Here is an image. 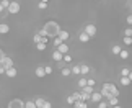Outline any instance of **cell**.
<instances>
[{"mask_svg": "<svg viewBox=\"0 0 132 108\" xmlns=\"http://www.w3.org/2000/svg\"><path fill=\"white\" fill-rule=\"evenodd\" d=\"M8 33H10V25L0 23V34H8Z\"/></svg>", "mask_w": 132, "mask_h": 108, "instance_id": "11", "label": "cell"}, {"mask_svg": "<svg viewBox=\"0 0 132 108\" xmlns=\"http://www.w3.org/2000/svg\"><path fill=\"white\" fill-rule=\"evenodd\" d=\"M46 48H47V44H43V43H38L36 44V49L41 51V53H43V51H46Z\"/></svg>", "mask_w": 132, "mask_h": 108, "instance_id": "28", "label": "cell"}, {"mask_svg": "<svg viewBox=\"0 0 132 108\" xmlns=\"http://www.w3.org/2000/svg\"><path fill=\"white\" fill-rule=\"evenodd\" d=\"M121 51H122V46H119V44H116V46H113V48H111V53L116 54V56H119Z\"/></svg>", "mask_w": 132, "mask_h": 108, "instance_id": "18", "label": "cell"}, {"mask_svg": "<svg viewBox=\"0 0 132 108\" xmlns=\"http://www.w3.org/2000/svg\"><path fill=\"white\" fill-rule=\"evenodd\" d=\"M83 33H87V34L90 36V39H91V38H93V36H96V26H95L93 23H88L87 26H85Z\"/></svg>", "mask_w": 132, "mask_h": 108, "instance_id": "5", "label": "cell"}, {"mask_svg": "<svg viewBox=\"0 0 132 108\" xmlns=\"http://www.w3.org/2000/svg\"><path fill=\"white\" fill-rule=\"evenodd\" d=\"M34 75L38 77V79H43V77H46V74H44V67H36V70H34Z\"/></svg>", "mask_w": 132, "mask_h": 108, "instance_id": "12", "label": "cell"}, {"mask_svg": "<svg viewBox=\"0 0 132 108\" xmlns=\"http://www.w3.org/2000/svg\"><path fill=\"white\" fill-rule=\"evenodd\" d=\"M87 85H90V87H95V79H87Z\"/></svg>", "mask_w": 132, "mask_h": 108, "instance_id": "38", "label": "cell"}, {"mask_svg": "<svg viewBox=\"0 0 132 108\" xmlns=\"http://www.w3.org/2000/svg\"><path fill=\"white\" fill-rule=\"evenodd\" d=\"M122 43H124V46H132V39L130 38H124Z\"/></svg>", "mask_w": 132, "mask_h": 108, "instance_id": "36", "label": "cell"}, {"mask_svg": "<svg viewBox=\"0 0 132 108\" xmlns=\"http://www.w3.org/2000/svg\"><path fill=\"white\" fill-rule=\"evenodd\" d=\"M16 74H18L16 67H12V69L5 70V75H7V77H10V79H15V77H16Z\"/></svg>", "mask_w": 132, "mask_h": 108, "instance_id": "10", "label": "cell"}, {"mask_svg": "<svg viewBox=\"0 0 132 108\" xmlns=\"http://www.w3.org/2000/svg\"><path fill=\"white\" fill-rule=\"evenodd\" d=\"M90 102H91V103H96V105H98L100 102H103V97H101L100 92H93V93H91V97H90Z\"/></svg>", "mask_w": 132, "mask_h": 108, "instance_id": "7", "label": "cell"}, {"mask_svg": "<svg viewBox=\"0 0 132 108\" xmlns=\"http://www.w3.org/2000/svg\"><path fill=\"white\" fill-rule=\"evenodd\" d=\"M3 56H5V54H3V51H2V49H0V59H2V57H3Z\"/></svg>", "mask_w": 132, "mask_h": 108, "instance_id": "44", "label": "cell"}, {"mask_svg": "<svg viewBox=\"0 0 132 108\" xmlns=\"http://www.w3.org/2000/svg\"><path fill=\"white\" fill-rule=\"evenodd\" d=\"M43 31L46 33V36H47L49 39H54V38H57V36H59L60 26H59V23H55V21H47V23L44 25Z\"/></svg>", "mask_w": 132, "mask_h": 108, "instance_id": "2", "label": "cell"}, {"mask_svg": "<svg viewBox=\"0 0 132 108\" xmlns=\"http://www.w3.org/2000/svg\"><path fill=\"white\" fill-rule=\"evenodd\" d=\"M0 5H2L5 10H7V8L10 7V0H2V2H0Z\"/></svg>", "mask_w": 132, "mask_h": 108, "instance_id": "34", "label": "cell"}, {"mask_svg": "<svg viewBox=\"0 0 132 108\" xmlns=\"http://www.w3.org/2000/svg\"><path fill=\"white\" fill-rule=\"evenodd\" d=\"M8 108H24V102L20 100V98H13L8 103Z\"/></svg>", "mask_w": 132, "mask_h": 108, "instance_id": "6", "label": "cell"}, {"mask_svg": "<svg viewBox=\"0 0 132 108\" xmlns=\"http://www.w3.org/2000/svg\"><path fill=\"white\" fill-rule=\"evenodd\" d=\"M62 62H67V64H69V62H72V56H70V54H65V56H64V59H62Z\"/></svg>", "mask_w": 132, "mask_h": 108, "instance_id": "33", "label": "cell"}, {"mask_svg": "<svg viewBox=\"0 0 132 108\" xmlns=\"http://www.w3.org/2000/svg\"><path fill=\"white\" fill-rule=\"evenodd\" d=\"M24 108H36V105H34L33 100H28V102H24Z\"/></svg>", "mask_w": 132, "mask_h": 108, "instance_id": "25", "label": "cell"}, {"mask_svg": "<svg viewBox=\"0 0 132 108\" xmlns=\"http://www.w3.org/2000/svg\"><path fill=\"white\" fill-rule=\"evenodd\" d=\"M67 103H69V105H73V103H75V100H73V97H72V95L67 97Z\"/></svg>", "mask_w": 132, "mask_h": 108, "instance_id": "40", "label": "cell"}, {"mask_svg": "<svg viewBox=\"0 0 132 108\" xmlns=\"http://www.w3.org/2000/svg\"><path fill=\"white\" fill-rule=\"evenodd\" d=\"M101 97H103V100L108 102L109 98H113V97H118L119 98V95H121V92L118 89V85H114V84H111V82H106V84H103V87H101Z\"/></svg>", "mask_w": 132, "mask_h": 108, "instance_id": "1", "label": "cell"}, {"mask_svg": "<svg viewBox=\"0 0 132 108\" xmlns=\"http://www.w3.org/2000/svg\"><path fill=\"white\" fill-rule=\"evenodd\" d=\"M43 108H52V103L46 100V102H44V105H43Z\"/></svg>", "mask_w": 132, "mask_h": 108, "instance_id": "41", "label": "cell"}, {"mask_svg": "<svg viewBox=\"0 0 132 108\" xmlns=\"http://www.w3.org/2000/svg\"><path fill=\"white\" fill-rule=\"evenodd\" d=\"M0 66L5 69V70H8V69H12L15 67V64H13V59L12 57H8V56H3L2 59H0Z\"/></svg>", "mask_w": 132, "mask_h": 108, "instance_id": "3", "label": "cell"}, {"mask_svg": "<svg viewBox=\"0 0 132 108\" xmlns=\"http://www.w3.org/2000/svg\"><path fill=\"white\" fill-rule=\"evenodd\" d=\"M118 105H119V98H118V97H113V98H109V100H108V106H109V108L118 106Z\"/></svg>", "mask_w": 132, "mask_h": 108, "instance_id": "14", "label": "cell"}, {"mask_svg": "<svg viewBox=\"0 0 132 108\" xmlns=\"http://www.w3.org/2000/svg\"><path fill=\"white\" fill-rule=\"evenodd\" d=\"M52 43H54V46H60V44H62V41H60V39H59V36H57V38H54V39H52Z\"/></svg>", "mask_w": 132, "mask_h": 108, "instance_id": "37", "label": "cell"}, {"mask_svg": "<svg viewBox=\"0 0 132 108\" xmlns=\"http://www.w3.org/2000/svg\"><path fill=\"white\" fill-rule=\"evenodd\" d=\"M3 10H5V8H3V7H2V5H0V12H3Z\"/></svg>", "mask_w": 132, "mask_h": 108, "instance_id": "45", "label": "cell"}, {"mask_svg": "<svg viewBox=\"0 0 132 108\" xmlns=\"http://www.w3.org/2000/svg\"><path fill=\"white\" fill-rule=\"evenodd\" d=\"M119 57H121V59H127V57H129V51H127V49H122V51L119 53Z\"/></svg>", "mask_w": 132, "mask_h": 108, "instance_id": "22", "label": "cell"}, {"mask_svg": "<svg viewBox=\"0 0 132 108\" xmlns=\"http://www.w3.org/2000/svg\"><path fill=\"white\" fill-rule=\"evenodd\" d=\"M34 102V105H36V108H43V105H44V102H46V98H36V100H33Z\"/></svg>", "mask_w": 132, "mask_h": 108, "instance_id": "20", "label": "cell"}, {"mask_svg": "<svg viewBox=\"0 0 132 108\" xmlns=\"http://www.w3.org/2000/svg\"><path fill=\"white\" fill-rule=\"evenodd\" d=\"M73 106L75 108H88V103H85V102H75Z\"/></svg>", "mask_w": 132, "mask_h": 108, "instance_id": "21", "label": "cell"}, {"mask_svg": "<svg viewBox=\"0 0 132 108\" xmlns=\"http://www.w3.org/2000/svg\"><path fill=\"white\" fill-rule=\"evenodd\" d=\"M55 51H59L62 56H65V54H69V46H67V43H62L60 46H57V49Z\"/></svg>", "mask_w": 132, "mask_h": 108, "instance_id": "9", "label": "cell"}, {"mask_svg": "<svg viewBox=\"0 0 132 108\" xmlns=\"http://www.w3.org/2000/svg\"><path fill=\"white\" fill-rule=\"evenodd\" d=\"M93 92H95V87H90V85H87V87L82 89V93H87V95H91Z\"/></svg>", "mask_w": 132, "mask_h": 108, "instance_id": "17", "label": "cell"}, {"mask_svg": "<svg viewBox=\"0 0 132 108\" xmlns=\"http://www.w3.org/2000/svg\"><path fill=\"white\" fill-rule=\"evenodd\" d=\"M113 108H122V106H121V105H118V106H113Z\"/></svg>", "mask_w": 132, "mask_h": 108, "instance_id": "46", "label": "cell"}, {"mask_svg": "<svg viewBox=\"0 0 132 108\" xmlns=\"http://www.w3.org/2000/svg\"><path fill=\"white\" fill-rule=\"evenodd\" d=\"M52 59L55 61V62H62V59H64V56L59 53V51H54L52 53Z\"/></svg>", "mask_w": 132, "mask_h": 108, "instance_id": "15", "label": "cell"}, {"mask_svg": "<svg viewBox=\"0 0 132 108\" xmlns=\"http://www.w3.org/2000/svg\"><path fill=\"white\" fill-rule=\"evenodd\" d=\"M78 41H80V43H88V41H90V36L87 34V33H78Z\"/></svg>", "mask_w": 132, "mask_h": 108, "instance_id": "13", "label": "cell"}, {"mask_svg": "<svg viewBox=\"0 0 132 108\" xmlns=\"http://www.w3.org/2000/svg\"><path fill=\"white\" fill-rule=\"evenodd\" d=\"M96 108H108V102L103 100V102H100L98 105H96Z\"/></svg>", "mask_w": 132, "mask_h": 108, "instance_id": "32", "label": "cell"}, {"mask_svg": "<svg viewBox=\"0 0 132 108\" xmlns=\"http://www.w3.org/2000/svg\"><path fill=\"white\" fill-rule=\"evenodd\" d=\"M44 74L51 75V74H52V67H51V66H44Z\"/></svg>", "mask_w": 132, "mask_h": 108, "instance_id": "30", "label": "cell"}, {"mask_svg": "<svg viewBox=\"0 0 132 108\" xmlns=\"http://www.w3.org/2000/svg\"><path fill=\"white\" fill-rule=\"evenodd\" d=\"M60 74H62V77H70L72 75V70H70L69 67H62L60 69Z\"/></svg>", "mask_w": 132, "mask_h": 108, "instance_id": "19", "label": "cell"}, {"mask_svg": "<svg viewBox=\"0 0 132 108\" xmlns=\"http://www.w3.org/2000/svg\"><path fill=\"white\" fill-rule=\"evenodd\" d=\"M129 72H130V69L122 67V69H121V77H127V75H129Z\"/></svg>", "mask_w": 132, "mask_h": 108, "instance_id": "27", "label": "cell"}, {"mask_svg": "<svg viewBox=\"0 0 132 108\" xmlns=\"http://www.w3.org/2000/svg\"><path fill=\"white\" fill-rule=\"evenodd\" d=\"M108 108H109V106H108Z\"/></svg>", "mask_w": 132, "mask_h": 108, "instance_id": "47", "label": "cell"}, {"mask_svg": "<svg viewBox=\"0 0 132 108\" xmlns=\"http://www.w3.org/2000/svg\"><path fill=\"white\" fill-rule=\"evenodd\" d=\"M126 21H127V25H129V28H132V15H129V17L126 18Z\"/></svg>", "mask_w": 132, "mask_h": 108, "instance_id": "39", "label": "cell"}, {"mask_svg": "<svg viewBox=\"0 0 132 108\" xmlns=\"http://www.w3.org/2000/svg\"><path fill=\"white\" fill-rule=\"evenodd\" d=\"M20 10H21V5H20V2H10V7L7 8V12L10 15H16L20 13Z\"/></svg>", "mask_w": 132, "mask_h": 108, "instance_id": "4", "label": "cell"}, {"mask_svg": "<svg viewBox=\"0 0 132 108\" xmlns=\"http://www.w3.org/2000/svg\"><path fill=\"white\" fill-rule=\"evenodd\" d=\"M70 38V33L69 31H65V30H60V33H59V39L62 41V43H67V39Z\"/></svg>", "mask_w": 132, "mask_h": 108, "instance_id": "8", "label": "cell"}, {"mask_svg": "<svg viewBox=\"0 0 132 108\" xmlns=\"http://www.w3.org/2000/svg\"><path fill=\"white\" fill-rule=\"evenodd\" d=\"M121 85L127 87V85H130V80L127 79V77H121Z\"/></svg>", "mask_w": 132, "mask_h": 108, "instance_id": "23", "label": "cell"}, {"mask_svg": "<svg viewBox=\"0 0 132 108\" xmlns=\"http://www.w3.org/2000/svg\"><path fill=\"white\" fill-rule=\"evenodd\" d=\"M132 36V28H126L124 30V38H130Z\"/></svg>", "mask_w": 132, "mask_h": 108, "instance_id": "29", "label": "cell"}, {"mask_svg": "<svg viewBox=\"0 0 132 108\" xmlns=\"http://www.w3.org/2000/svg\"><path fill=\"white\" fill-rule=\"evenodd\" d=\"M3 74H5V69L2 67V66H0V75H3Z\"/></svg>", "mask_w": 132, "mask_h": 108, "instance_id": "42", "label": "cell"}, {"mask_svg": "<svg viewBox=\"0 0 132 108\" xmlns=\"http://www.w3.org/2000/svg\"><path fill=\"white\" fill-rule=\"evenodd\" d=\"M127 79H129V80H130V82H132V70H130V72H129V75H127Z\"/></svg>", "mask_w": 132, "mask_h": 108, "instance_id": "43", "label": "cell"}, {"mask_svg": "<svg viewBox=\"0 0 132 108\" xmlns=\"http://www.w3.org/2000/svg\"><path fill=\"white\" fill-rule=\"evenodd\" d=\"M88 72H90V67H88L87 64H80V74H82V75H87Z\"/></svg>", "mask_w": 132, "mask_h": 108, "instance_id": "16", "label": "cell"}, {"mask_svg": "<svg viewBox=\"0 0 132 108\" xmlns=\"http://www.w3.org/2000/svg\"><path fill=\"white\" fill-rule=\"evenodd\" d=\"M70 70H72V74H73V75H78V74H80V66H78V64H77V66H73V67L70 69Z\"/></svg>", "mask_w": 132, "mask_h": 108, "instance_id": "26", "label": "cell"}, {"mask_svg": "<svg viewBox=\"0 0 132 108\" xmlns=\"http://www.w3.org/2000/svg\"><path fill=\"white\" fill-rule=\"evenodd\" d=\"M33 41H34V44H38V43H41V36H39V34L36 33V34H34V36H33Z\"/></svg>", "mask_w": 132, "mask_h": 108, "instance_id": "35", "label": "cell"}, {"mask_svg": "<svg viewBox=\"0 0 132 108\" xmlns=\"http://www.w3.org/2000/svg\"><path fill=\"white\" fill-rule=\"evenodd\" d=\"M38 8H39V10H46V8H47V2H46V0L39 2V3H38Z\"/></svg>", "mask_w": 132, "mask_h": 108, "instance_id": "24", "label": "cell"}, {"mask_svg": "<svg viewBox=\"0 0 132 108\" xmlns=\"http://www.w3.org/2000/svg\"><path fill=\"white\" fill-rule=\"evenodd\" d=\"M78 87H80V89H83V87H87V79H83V77H82V79L78 80Z\"/></svg>", "mask_w": 132, "mask_h": 108, "instance_id": "31", "label": "cell"}]
</instances>
